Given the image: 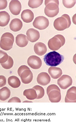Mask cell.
Instances as JSON below:
<instances>
[{"label": "cell", "mask_w": 76, "mask_h": 122, "mask_svg": "<svg viewBox=\"0 0 76 122\" xmlns=\"http://www.w3.org/2000/svg\"><path fill=\"white\" fill-rule=\"evenodd\" d=\"M8 81L9 85L13 88H17L21 86V81L19 78L16 76H10L8 78Z\"/></svg>", "instance_id": "cell-21"}, {"label": "cell", "mask_w": 76, "mask_h": 122, "mask_svg": "<svg viewBox=\"0 0 76 122\" xmlns=\"http://www.w3.org/2000/svg\"><path fill=\"white\" fill-rule=\"evenodd\" d=\"M29 40L27 37L23 34L17 35L16 38V45L20 47H24L27 45Z\"/></svg>", "instance_id": "cell-18"}, {"label": "cell", "mask_w": 76, "mask_h": 122, "mask_svg": "<svg viewBox=\"0 0 76 122\" xmlns=\"http://www.w3.org/2000/svg\"><path fill=\"white\" fill-rule=\"evenodd\" d=\"M23 103H32V102L29 101H24Z\"/></svg>", "instance_id": "cell-34"}, {"label": "cell", "mask_w": 76, "mask_h": 122, "mask_svg": "<svg viewBox=\"0 0 76 122\" xmlns=\"http://www.w3.org/2000/svg\"><path fill=\"white\" fill-rule=\"evenodd\" d=\"M21 17L24 22L26 23L31 22L34 17V13L29 9L25 10L22 11Z\"/></svg>", "instance_id": "cell-16"}, {"label": "cell", "mask_w": 76, "mask_h": 122, "mask_svg": "<svg viewBox=\"0 0 76 122\" xmlns=\"http://www.w3.org/2000/svg\"><path fill=\"white\" fill-rule=\"evenodd\" d=\"M32 88L34 89L36 92L37 97L36 99H40L42 98L45 96V90L41 86L39 85H36L33 87Z\"/></svg>", "instance_id": "cell-24"}, {"label": "cell", "mask_w": 76, "mask_h": 122, "mask_svg": "<svg viewBox=\"0 0 76 122\" xmlns=\"http://www.w3.org/2000/svg\"><path fill=\"white\" fill-rule=\"evenodd\" d=\"M57 83L61 89L66 90L72 85L73 80L71 76L64 75L58 80Z\"/></svg>", "instance_id": "cell-7"}, {"label": "cell", "mask_w": 76, "mask_h": 122, "mask_svg": "<svg viewBox=\"0 0 76 122\" xmlns=\"http://www.w3.org/2000/svg\"><path fill=\"white\" fill-rule=\"evenodd\" d=\"M29 69L30 68L26 65H22L21 66L19 67V68L18 69V71H17L19 76H20L21 74L25 70Z\"/></svg>", "instance_id": "cell-30"}, {"label": "cell", "mask_w": 76, "mask_h": 122, "mask_svg": "<svg viewBox=\"0 0 76 122\" xmlns=\"http://www.w3.org/2000/svg\"><path fill=\"white\" fill-rule=\"evenodd\" d=\"M47 46L45 44L42 42H37L34 46V51L37 55L42 56L47 52Z\"/></svg>", "instance_id": "cell-15"}, {"label": "cell", "mask_w": 76, "mask_h": 122, "mask_svg": "<svg viewBox=\"0 0 76 122\" xmlns=\"http://www.w3.org/2000/svg\"><path fill=\"white\" fill-rule=\"evenodd\" d=\"M64 59L63 55L55 51L47 54L44 57V61L47 65L50 66H56L60 64Z\"/></svg>", "instance_id": "cell-1"}, {"label": "cell", "mask_w": 76, "mask_h": 122, "mask_svg": "<svg viewBox=\"0 0 76 122\" xmlns=\"http://www.w3.org/2000/svg\"><path fill=\"white\" fill-rule=\"evenodd\" d=\"M59 1L54 0L45 1V14L49 17H53L58 14L59 11Z\"/></svg>", "instance_id": "cell-2"}, {"label": "cell", "mask_w": 76, "mask_h": 122, "mask_svg": "<svg viewBox=\"0 0 76 122\" xmlns=\"http://www.w3.org/2000/svg\"><path fill=\"white\" fill-rule=\"evenodd\" d=\"M19 77L23 83L28 84L31 83L33 80V74L30 69L25 70L21 74Z\"/></svg>", "instance_id": "cell-13"}, {"label": "cell", "mask_w": 76, "mask_h": 122, "mask_svg": "<svg viewBox=\"0 0 76 122\" xmlns=\"http://www.w3.org/2000/svg\"><path fill=\"white\" fill-rule=\"evenodd\" d=\"M43 0H30L28 2V5L31 8H36L41 5L43 3Z\"/></svg>", "instance_id": "cell-26"}, {"label": "cell", "mask_w": 76, "mask_h": 122, "mask_svg": "<svg viewBox=\"0 0 76 122\" xmlns=\"http://www.w3.org/2000/svg\"><path fill=\"white\" fill-rule=\"evenodd\" d=\"M9 10L11 13L14 15H18L21 10L22 5L18 0H13L9 4Z\"/></svg>", "instance_id": "cell-9"}, {"label": "cell", "mask_w": 76, "mask_h": 122, "mask_svg": "<svg viewBox=\"0 0 76 122\" xmlns=\"http://www.w3.org/2000/svg\"><path fill=\"white\" fill-rule=\"evenodd\" d=\"M38 84L43 86H45L50 83L51 78L47 72H42L38 75L37 78Z\"/></svg>", "instance_id": "cell-10"}, {"label": "cell", "mask_w": 76, "mask_h": 122, "mask_svg": "<svg viewBox=\"0 0 76 122\" xmlns=\"http://www.w3.org/2000/svg\"><path fill=\"white\" fill-rule=\"evenodd\" d=\"M54 90H60V88H59L58 87V86H57L56 85L53 84V85H51L49 86L47 88V94L50 91H51Z\"/></svg>", "instance_id": "cell-31"}, {"label": "cell", "mask_w": 76, "mask_h": 122, "mask_svg": "<svg viewBox=\"0 0 76 122\" xmlns=\"http://www.w3.org/2000/svg\"><path fill=\"white\" fill-rule=\"evenodd\" d=\"M71 24V22L69 15L64 14L61 17L55 20L54 22V26L56 30L62 31L69 28Z\"/></svg>", "instance_id": "cell-3"}, {"label": "cell", "mask_w": 76, "mask_h": 122, "mask_svg": "<svg viewBox=\"0 0 76 122\" xmlns=\"http://www.w3.org/2000/svg\"><path fill=\"white\" fill-rule=\"evenodd\" d=\"M48 73L52 78L56 79L62 75L63 71L59 67L51 66L48 69Z\"/></svg>", "instance_id": "cell-19"}, {"label": "cell", "mask_w": 76, "mask_h": 122, "mask_svg": "<svg viewBox=\"0 0 76 122\" xmlns=\"http://www.w3.org/2000/svg\"><path fill=\"white\" fill-rule=\"evenodd\" d=\"M49 100L52 103H58L61 100L60 90H54L51 91L47 94Z\"/></svg>", "instance_id": "cell-12"}, {"label": "cell", "mask_w": 76, "mask_h": 122, "mask_svg": "<svg viewBox=\"0 0 76 122\" xmlns=\"http://www.w3.org/2000/svg\"><path fill=\"white\" fill-rule=\"evenodd\" d=\"M14 42V37L12 33L9 32L4 33L0 41V47L3 50L9 51L13 48Z\"/></svg>", "instance_id": "cell-4"}, {"label": "cell", "mask_w": 76, "mask_h": 122, "mask_svg": "<svg viewBox=\"0 0 76 122\" xmlns=\"http://www.w3.org/2000/svg\"><path fill=\"white\" fill-rule=\"evenodd\" d=\"M23 27V23L21 20L18 18L13 19L10 24L11 30L13 32H17L21 30Z\"/></svg>", "instance_id": "cell-17"}, {"label": "cell", "mask_w": 76, "mask_h": 122, "mask_svg": "<svg viewBox=\"0 0 76 122\" xmlns=\"http://www.w3.org/2000/svg\"><path fill=\"white\" fill-rule=\"evenodd\" d=\"M49 24V20L47 18L43 16H39L34 20L33 26L40 30H43L48 27Z\"/></svg>", "instance_id": "cell-6"}, {"label": "cell", "mask_w": 76, "mask_h": 122, "mask_svg": "<svg viewBox=\"0 0 76 122\" xmlns=\"http://www.w3.org/2000/svg\"><path fill=\"white\" fill-rule=\"evenodd\" d=\"M66 103H76V87L73 86L68 90L65 98Z\"/></svg>", "instance_id": "cell-11"}, {"label": "cell", "mask_w": 76, "mask_h": 122, "mask_svg": "<svg viewBox=\"0 0 76 122\" xmlns=\"http://www.w3.org/2000/svg\"><path fill=\"white\" fill-rule=\"evenodd\" d=\"M14 61L13 59L10 56H9L8 59L5 63L1 64L3 68L5 69L8 70L11 69L13 65Z\"/></svg>", "instance_id": "cell-25"}, {"label": "cell", "mask_w": 76, "mask_h": 122, "mask_svg": "<svg viewBox=\"0 0 76 122\" xmlns=\"http://www.w3.org/2000/svg\"><path fill=\"white\" fill-rule=\"evenodd\" d=\"M21 99L17 97H13L9 99L8 103H21Z\"/></svg>", "instance_id": "cell-33"}, {"label": "cell", "mask_w": 76, "mask_h": 122, "mask_svg": "<svg viewBox=\"0 0 76 122\" xmlns=\"http://www.w3.org/2000/svg\"><path fill=\"white\" fill-rule=\"evenodd\" d=\"M8 2L6 0H0V10H3L7 7Z\"/></svg>", "instance_id": "cell-32"}, {"label": "cell", "mask_w": 76, "mask_h": 122, "mask_svg": "<svg viewBox=\"0 0 76 122\" xmlns=\"http://www.w3.org/2000/svg\"><path fill=\"white\" fill-rule=\"evenodd\" d=\"M11 91L10 89L6 87H4L0 89V100L4 101L10 98Z\"/></svg>", "instance_id": "cell-22"}, {"label": "cell", "mask_w": 76, "mask_h": 122, "mask_svg": "<svg viewBox=\"0 0 76 122\" xmlns=\"http://www.w3.org/2000/svg\"><path fill=\"white\" fill-rule=\"evenodd\" d=\"M23 94L27 99L31 101L36 99L37 97L36 92L33 88L25 90L23 92Z\"/></svg>", "instance_id": "cell-23"}, {"label": "cell", "mask_w": 76, "mask_h": 122, "mask_svg": "<svg viewBox=\"0 0 76 122\" xmlns=\"http://www.w3.org/2000/svg\"><path fill=\"white\" fill-rule=\"evenodd\" d=\"M63 5L66 8H73L76 3V0H63Z\"/></svg>", "instance_id": "cell-28"}, {"label": "cell", "mask_w": 76, "mask_h": 122, "mask_svg": "<svg viewBox=\"0 0 76 122\" xmlns=\"http://www.w3.org/2000/svg\"><path fill=\"white\" fill-rule=\"evenodd\" d=\"M9 56L7 53L2 50H0V63H5L8 59Z\"/></svg>", "instance_id": "cell-27"}, {"label": "cell", "mask_w": 76, "mask_h": 122, "mask_svg": "<svg viewBox=\"0 0 76 122\" xmlns=\"http://www.w3.org/2000/svg\"><path fill=\"white\" fill-rule=\"evenodd\" d=\"M6 84V78L3 75H0V87H4Z\"/></svg>", "instance_id": "cell-29"}, {"label": "cell", "mask_w": 76, "mask_h": 122, "mask_svg": "<svg viewBox=\"0 0 76 122\" xmlns=\"http://www.w3.org/2000/svg\"><path fill=\"white\" fill-rule=\"evenodd\" d=\"M28 65L33 69L37 70L42 66V61L40 58L36 56H31L27 59Z\"/></svg>", "instance_id": "cell-8"}, {"label": "cell", "mask_w": 76, "mask_h": 122, "mask_svg": "<svg viewBox=\"0 0 76 122\" xmlns=\"http://www.w3.org/2000/svg\"><path fill=\"white\" fill-rule=\"evenodd\" d=\"M27 39L31 42H34L38 41L40 38V33L38 30L34 29H30L26 33Z\"/></svg>", "instance_id": "cell-14"}, {"label": "cell", "mask_w": 76, "mask_h": 122, "mask_svg": "<svg viewBox=\"0 0 76 122\" xmlns=\"http://www.w3.org/2000/svg\"><path fill=\"white\" fill-rule=\"evenodd\" d=\"M65 41V38L63 36L57 35L49 40L48 45L50 50L55 51L64 45Z\"/></svg>", "instance_id": "cell-5"}, {"label": "cell", "mask_w": 76, "mask_h": 122, "mask_svg": "<svg viewBox=\"0 0 76 122\" xmlns=\"http://www.w3.org/2000/svg\"><path fill=\"white\" fill-rule=\"evenodd\" d=\"M10 17L8 12L5 11L0 12V26L5 27L8 24Z\"/></svg>", "instance_id": "cell-20"}]
</instances>
